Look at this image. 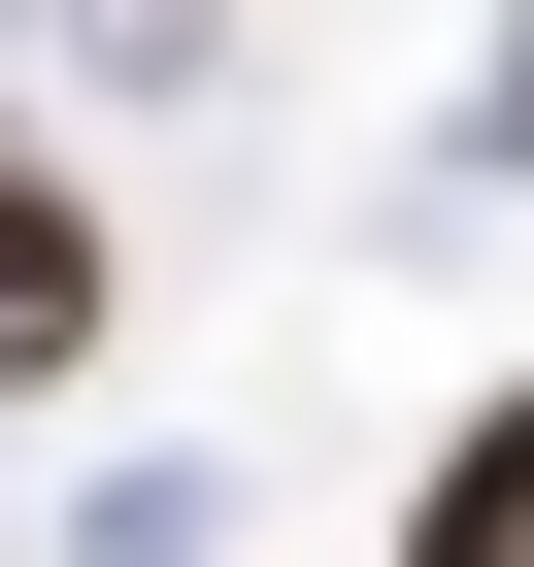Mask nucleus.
I'll return each instance as SVG.
<instances>
[{
	"mask_svg": "<svg viewBox=\"0 0 534 567\" xmlns=\"http://www.w3.org/2000/svg\"><path fill=\"white\" fill-rule=\"evenodd\" d=\"M68 334H101V200L0 134V368H68Z\"/></svg>",
	"mask_w": 534,
	"mask_h": 567,
	"instance_id": "obj_1",
	"label": "nucleus"
}]
</instances>
